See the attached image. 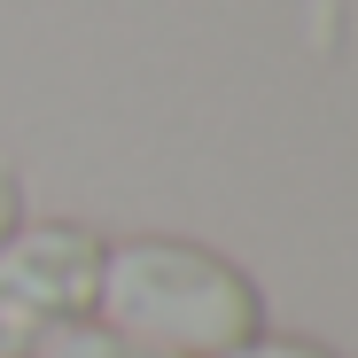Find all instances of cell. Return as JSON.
<instances>
[{
	"mask_svg": "<svg viewBox=\"0 0 358 358\" xmlns=\"http://www.w3.org/2000/svg\"><path fill=\"white\" fill-rule=\"evenodd\" d=\"M31 358H164V350H141V343H125V335L101 327V320H78V327H63V335H47Z\"/></svg>",
	"mask_w": 358,
	"mask_h": 358,
	"instance_id": "3",
	"label": "cell"
},
{
	"mask_svg": "<svg viewBox=\"0 0 358 358\" xmlns=\"http://www.w3.org/2000/svg\"><path fill=\"white\" fill-rule=\"evenodd\" d=\"M101 234L78 218H39L0 242V358H31L47 335L94 320L101 296Z\"/></svg>",
	"mask_w": 358,
	"mask_h": 358,
	"instance_id": "2",
	"label": "cell"
},
{
	"mask_svg": "<svg viewBox=\"0 0 358 358\" xmlns=\"http://www.w3.org/2000/svg\"><path fill=\"white\" fill-rule=\"evenodd\" d=\"M226 358H335L327 343H304V335H250V343H234Z\"/></svg>",
	"mask_w": 358,
	"mask_h": 358,
	"instance_id": "4",
	"label": "cell"
},
{
	"mask_svg": "<svg viewBox=\"0 0 358 358\" xmlns=\"http://www.w3.org/2000/svg\"><path fill=\"white\" fill-rule=\"evenodd\" d=\"M24 226V187H16V171H0V242Z\"/></svg>",
	"mask_w": 358,
	"mask_h": 358,
	"instance_id": "5",
	"label": "cell"
},
{
	"mask_svg": "<svg viewBox=\"0 0 358 358\" xmlns=\"http://www.w3.org/2000/svg\"><path fill=\"white\" fill-rule=\"evenodd\" d=\"M101 327H117L164 358H226L234 343L265 335V296L242 265H226L195 242H125L101 257Z\"/></svg>",
	"mask_w": 358,
	"mask_h": 358,
	"instance_id": "1",
	"label": "cell"
}]
</instances>
